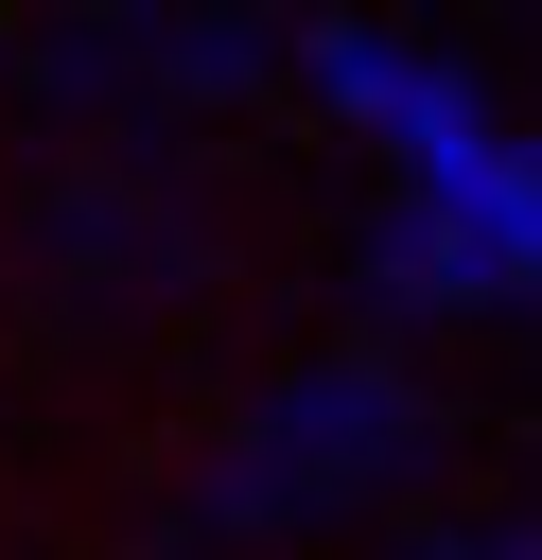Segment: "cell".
Masks as SVG:
<instances>
[{"mask_svg":"<svg viewBox=\"0 0 542 560\" xmlns=\"http://www.w3.org/2000/svg\"><path fill=\"white\" fill-rule=\"evenodd\" d=\"M315 88L402 158V210H437V228L490 262V298H542V158L490 122V88L420 70L402 35H315Z\"/></svg>","mask_w":542,"mask_h":560,"instance_id":"6da1fadb","label":"cell"},{"mask_svg":"<svg viewBox=\"0 0 542 560\" xmlns=\"http://www.w3.org/2000/svg\"><path fill=\"white\" fill-rule=\"evenodd\" d=\"M262 438H280L297 490H385V472L420 455V385H402V368H297V385L262 402Z\"/></svg>","mask_w":542,"mask_h":560,"instance_id":"7a4b0ae2","label":"cell"},{"mask_svg":"<svg viewBox=\"0 0 542 560\" xmlns=\"http://www.w3.org/2000/svg\"><path fill=\"white\" fill-rule=\"evenodd\" d=\"M420 560H542V542H507V525H472V542H420Z\"/></svg>","mask_w":542,"mask_h":560,"instance_id":"3957f363","label":"cell"}]
</instances>
